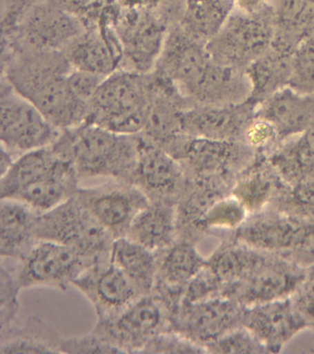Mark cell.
<instances>
[{"instance_id": "44dd1931", "label": "cell", "mask_w": 314, "mask_h": 354, "mask_svg": "<svg viewBox=\"0 0 314 354\" xmlns=\"http://www.w3.org/2000/svg\"><path fill=\"white\" fill-rule=\"evenodd\" d=\"M256 115L274 126L280 144L313 126L314 94L299 93L291 87L281 88L257 105Z\"/></svg>"}, {"instance_id": "d4e9b609", "label": "cell", "mask_w": 314, "mask_h": 354, "mask_svg": "<svg viewBox=\"0 0 314 354\" xmlns=\"http://www.w3.org/2000/svg\"><path fill=\"white\" fill-rule=\"evenodd\" d=\"M245 328L266 347H280L305 325L304 318L288 301L279 300L253 306L242 317Z\"/></svg>"}, {"instance_id": "ac0fdd59", "label": "cell", "mask_w": 314, "mask_h": 354, "mask_svg": "<svg viewBox=\"0 0 314 354\" xmlns=\"http://www.w3.org/2000/svg\"><path fill=\"white\" fill-rule=\"evenodd\" d=\"M239 318L242 317H239L233 301L213 297L178 307L172 315V329L206 348L214 340L235 328L234 325Z\"/></svg>"}, {"instance_id": "bcb514c9", "label": "cell", "mask_w": 314, "mask_h": 354, "mask_svg": "<svg viewBox=\"0 0 314 354\" xmlns=\"http://www.w3.org/2000/svg\"><path fill=\"white\" fill-rule=\"evenodd\" d=\"M236 10L245 13L258 12L268 5V0H230Z\"/></svg>"}, {"instance_id": "3957f363", "label": "cell", "mask_w": 314, "mask_h": 354, "mask_svg": "<svg viewBox=\"0 0 314 354\" xmlns=\"http://www.w3.org/2000/svg\"><path fill=\"white\" fill-rule=\"evenodd\" d=\"M150 99V72L118 69L101 82L90 102L86 122L119 134H140L147 121Z\"/></svg>"}, {"instance_id": "7a4b0ae2", "label": "cell", "mask_w": 314, "mask_h": 354, "mask_svg": "<svg viewBox=\"0 0 314 354\" xmlns=\"http://www.w3.org/2000/svg\"><path fill=\"white\" fill-rule=\"evenodd\" d=\"M75 168L79 180L106 178L130 183L137 155V135H124L85 122L62 130L51 146Z\"/></svg>"}, {"instance_id": "1f68e13d", "label": "cell", "mask_w": 314, "mask_h": 354, "mask_svg": "<svg viewBox=\"0 0 314 354\" xmlns=\"http://www.w3.org/2000/svg\"><path fill=\"white\" fill-rule=\"evenodd\" d=\"M59 155L50 147L18 156L0 180V198H13L48 170Z\"/></svg>"}, {"instance_id": "9c48e42d", "label": "cell", "mask_w": 314, "mask_h": 354, "mask_svg": "<svg viewBox=\"0 0 314 354\" xmlns=\"http://www.w3.org/2000/svg\"><path fill=\"white\" fill-rule=\"evenodd\" d=\"M62 130L57 129L37 107L1 80L0 138L12 155L53 145Z\"/></svg>"}, {"instance_id": "e575fe53", "label": "cell", "mask_w": 314, "mask_h": 354, "mask_svg": "<svg viewBox=\"0 0 314 354\" xmlns=\"http://www.w3.org/2000/svg\"><path fill=\"white\" fill-rule=\"evenodd\" d=\"M248 210L235 196H223L210 207L198 223V232L206 229H234L244 223Z\"/></svg>"}, {"instance_id": "52a82bcc", "label": "cell", "mask_w": 314, "mask_h": 354, "mask_svg": "<svg viewBox=\"0 0 314 354\" xmlns=\"http://www.w3.org/2000/svg\"><path fill=\"white\" fill-rule=\"evenodd\" d=\"M84 29L76 17L43 0L27 11L14 26L2 30V50L63 52Z\"/></svg>"}, {"instance_id": "f6af8a7d", "label": "cell", "mask_w": 314, "mask_h": 354, "mask_svg": "<svg viewBox=\"0 0 314 354\" xmlns=\"http://www.w3.org/2000/svg\"><path fill=\"white\" fill-rule=\"evenodd\" d=\"M291 187L293 188L292 198L295 199L297 206L303 212L314 216V178L305 180Z\"/></svg>"}, {"instance_id": "7dc6e473", "label": "cell", "mask_w": 314, "mask_h": 354, "mask_svg": "<svg viewBox=\"0 0 314 354\" xmlns=\"http://www.w3.org/2000/svg\"><path fill=\"white\" fill-rule=\"evenodd\" d=\"M14 159H13V155L8 151L6 149L1 147V160H0V169H1V176H3L5 173L10 168L12 165Z\"/></svg>"}, {"instance_id": "d6986e66", "label": "cell", "mask_w": 314, "mask_h": 354, "mask_svg": "<svg viewBox=\"0 0 314 354\" xmlns=\"http://www.w3.org/2000/svg\"><path fill=\"white\" fill-rule=\"evenodd\" d=\"M63 53L74 69L103 77L120 69L123 58L112 24L85 28Z\"/></svg>"}, {"instance_id": "ab89813d", "label": "cell", "mask_w": 314, "mask_h": 354, "mask_svg": "<svg viewBox=\"0 0 314 354\" xmlns=\"http://www.w3.org/2000/svg\"><path fill=\"white\" fill-rule=\"evenodd\" d=\"M208 353L206 348L197 343L169 329L153 337L141 353Z\"/></svg>"}, {"instance_id": "2e32d148", "label": "cell", "mask_w": 314, "mask_h": 354, "mask_svg": "<svg viewBox=\"0 0 314 354\" xmlns=\"http://www.w3.org/2000/svg\"><path fill=\"white\" fill-rule=\"evenodd\" d=\"M150 104L144 129L140 134L168 151L184 136L181 116L187 108L195 104L166 77L154 71L150 72Z\"/></svg>"}, {"instance_id": "60d3db41", "label": "cell", "mask_w": 314, "mask_h": 354, "mask_svg": "<svg viewBox=\"0 0 314 354\" xmlns=\"http://www.w3.org/2000/svg\"><path fill=\"white\" fill-rule=\"evenodd\" d=\"M118 2L153 13L170 27H175L180 24L186 0H118Z\"/></svg>"}, {"instance_id": "8d00e7d4", "label": "cell", "mask_w": 314, "mask_h": 354, "mask_svg": "<svg viewBox=\"0 0 314 354\" xmlns=\"http://www.w3.org/2000/svg\"><path fill=\"white\" fill-rule=\"evenodd\" d=\"M266 348V346L246 328L244 330L242 329H231L206 346L208 351L228 353H264V351H267Z\"/></svg>"}, {"instance_id": "4316f807", "label": "cell", "mask_w": 314, "mask_h": 354, "mask_svg": "<svg viewBox=\"0 0 314 354\" xmlns=\"http://www.w3.org/2000/svg\"><path fill=\"white\" fill-rule=\"evenodd\" d=\"M62 339L51 324L29 317L1 328L0 353H61Z\"/></svg>"}, {"instance_id": "7c38bea8", "label": "cell", "mask_w": 314, "mask_h": 354, "mask_svg": "<svg viewBox=\"0 0 314 354\" xmlns=\"http://www.w3.org/2000/svg\"><path fill=\"white\" fill-rule=\"evenodd\" d=\"M76 196L115 240L126 237L137 213L150 202L134 185L115 180L96 187H79Z\"/></svg>"}, {"instance_id": "4fadbf2b", "label": "cell", "mask_w": 314, "mask_h": 354, "mask_svg": "<svg viewBox=\"0 0 314 354\" xmlns=\"http://www.w3.org/2000/svg\"><path fill=\"white\" fill-rule=\"evenodd\" d=\"M139 155L132 185L150 201L177 203L187 177L180 162L161 147L137 134Z\"/></svg>"}, {"instance_id": "ffe728a7", "label": "cell", "mask_w": 314, "mask_h": 354, "mask_svg": "<svg viewBox=\"0 0 314 354\" xmlns=\"http://www.w3.org/2000/svg\"><path fill=\"white\" fill-rule=\"evenodd\" d=\"M157 257L158 271L154 292L166 301L173 314L180 303L184 287L203 270L206 261L193 241L181 237L157 253Z\"/></svg>"}, {"instance_id": "836d02e7", "label": "cell", "mask_w": 314, "mask_h": 354, "mask_svg": "<svg viewBox=\"0 0 314 354\" xmlns=\"http://www.w3.org/2000/svg\"><path fill=\"white\" fill-rule=\"evenodd\" d=\"M76 17L84 28L114 22L118 0H48Z\"/></svg>"}, {"instance_id": "5bb4252c", "label": "cell", "mask_w": 314, "mask_h": 354, "mask_svg": "<svg viewBox=\"0 0 314 354\" xmlns=\"http://www.w3.org/2000/svg\"><path fill=\"white\" fill-rule=\"evenodd\" d=\"M75 286L92 304L98 321L112 319L143 296L117 266L107 259L79 276Z\"/></svg>"}, {"instance_id": "5b68a950", "label": "cell", "mask_w": 314, "mask_h": 354, "mask_svg": "<svg viewBox=\"0 0 314 354\" xmlns=\"http://www.w3.org/2000/svg\"><path fill=\"white\" fill-rule=\"evenodd\" d=\"M37 240L53 241L96 262L110 259L115 239L92 218L77 196L42 213L35 227Z\"/></svg>"}, {"instance_id": "f35d334b", "label": "cell", "mask_w": 314, "mask_h": 354, "mask_svg": "<svg viewBox=\"0 0 314 354\" xmlns=\"http://www.w3.org/2000/svg\"><path fill=\"white\" fill-rule=\"evenodd\" d=\"M256 154L269 155L278 145L277 130L266 119L255 115L248 124L242 138Z\"/></svg>"}, {"instance_id": "d590c367", "label": "cell", "mask_w": 314, "mask_h": 354, "mask_svg": "<svg viewBox=\"0 0 314 354\" xmlns=\"http://www.w3.org/2000/svg\"><path fill=\"white\" fill-rule=\"evenodd\" d=\"M288 87L299 93L314 94V39H305L295 50Z\"/></svg>"}, {"instance_id": "30bf717a", "label": "cell", "mask_w": 314, "mask_h": 354, "mask_svg": "<svg viewBox=\"0 0 314 354\" xmlns=\"http://www.w3.org/2000/svg\"><path fill=\"white\" fill-rule=\"evenodd\" d=\"M114 28L122 48L120 68L150 73L173 27L153 13L118 2Z\"/></svg>"}, {"instance_id": "8992f818", "label": "cell", "mask_w": 314, "mask_h": 354, "mask_svg": "<svg viewBox=\"0 0 314 354\" xmlns=\"http://www.w3.org/2000/svg\"><path fill=\"white\" fill-rule=\"evenodd\" d=\"M172 329V312L166 301L153 292L137 299L117 317L97 321L93 332L121 353H141L162 332Z\"/></svg>"}, {"instance_id": "7bdbcfd3", "label": "cell", "mask_w": 314, "mask_h": 354, "mask_svg": "<svg viewBox=\"0 0 314 354\" xmlns=\"http://www.w3.org/2000/svg\"><path fill=\"white\" fill-rule=\"evenodd\" d=\"M106 77L73 68L68 76V84L77 100L90 108V102Z\"/></svg>"}, {"instance_id": "ee69618b", "label": "cell", "mask_w": 314, "mask_h": 354, "mask_svg": "<svg viewBox=\"0 0 314 354\" xmlns=\"http://www.w3.org/2000/svg\"><path fill=\"white\" fill-rule=\"evenodd\" d=\"M43 0H3L1 30L9 29L17 24L19 19L32 7Z\"/></svg>"}, {"instance_id": "4dcf8cb0", "label": "cell", "mask_w": 314, "mask_h": 354, "mask_svg": "<svg viewBox=\"0 0 314 354\" xmlns=\"http://www.w3.org/2000/svg\"><path fill=\"white\" fill-rule=\"evenodd\" d=\"M297 277L280 267L264 265L260 270L242 281L235 282L239 286V301L253 306L279 300L291 292L297 283Z\"/></svg>"}, {"instance_id": "c3c4849f", "label": "cell", "mask_w": 314, "mask_h": 354, "mask_svg": "<svg viewBox=\"0 0 314 354\" xmlns=\"http://www.w3.org/2000/svg\"><path fill=\"white\" fill-rule=\"evenodd\" d=\"M308 38H313V39H314V29L313 30V32H311V35L310 36H308ZM306 39H307V38H306Z\"/></svg>"}, {"instance_id": "b9f144b4", "label": "cell", "mask_w": 314, "mask_h": 354, "mask_svg": "<svg viewBox=\"0 0 314 354\" xmlns=\"http://www.w3.org/2000/svg\"><path fill=\"white\" fill-rule=\"evenodd\" d=\"M60 351L61 353H121L93 331L82 337H63Z\"/></svg>"}, {"instance_id": "cb8c5ba5", "label": "cell", "mask_w": 314, "mask_h": 354, "mask_svg": "<svg viewBox=\"0 0 314 354\" xmlns=\"http://www.w3.org/2000/svg\"><path fill=\"white\" fill-rule=\"evenodd\" d=\"M40 213L23 202L2 198L0 204L1 259L18 261L38 242L35 227Z\"/></svg>"}, {"instance_id": "e0dca14e", "label": "cell", "mask_w": 314, "mask_h": 354, "mask_svg": "<svg viewBox=\"0 0 314 354\" xmlns=\"http://www.w3.org/2000/svg\"><path fill=\"white\" fill-rule=\"evenodd\" d=\"M257 104L250 100L230 105H192L181 116L184 135L216 140H242L256 115Z\"/></svg>"}, {"instance_id": "6da1fadb", "label": "cell", "mask_w": 314, "mask_h": 354, "mask_svg": "<svg viewBox=\"0 0 314 354\" xmlns=\"http://www.w3.org/2000/svg\"><path fill=\"white\" fill-rule=\"evenodd\" d=\"M2 79L32 102L57 129L85 123L89 106L73 95L68 76L73 68L61 51L3 50Z\"/></svg>"}, {"instance_id": "83f0119b", "label": "cell", "mask_w": 314, "mask_h": 354, "mask_svg": "<svg viewBox=\"0 0 314 354\" xmlns=\"http://www.w3.org/2000/svg\"><path fill=\"white\" fill-rule=\"evenodd\" d=\"M310 227L285 217L258 218L242 228L239 239L263 250H283L293 248L311 236Z\"/></svg>"}, {"instance_id": "74e56055", "label": "cell", "mask_w": 314, "mask_h": 354, "mask_svg": "<svg viewBox=\"0 0 314 354\" xmlns=\"http://www.w3.org/2000/svg\"><path fill=\"white\" fill-rule=\"evenodd\" d=\"M0 279V325L1 328H5L18 320L19 292L21 289L13 271L2 262Z\"/></svg>"}, {"instance_id": "7402d4cb", "label": "cell", "mask_w": 314, "mask_h": 354, "mask_svg": "<svg viewBox=\"0 0 314 354\" xmlns=\"http://www.w3.org/2000/svg\"><path fill=\"white\" fill-rule=\"evenodd\" d=\"M79 181L73 165L59 156L48 170L12 199L23 202L42 214L75 196L81 187Z\"/></svg>"}, {"instance_id": "ba28073f", "label": "cell", "mask_w": 314, "mask_h": 354, "mask_svg": "<svg viewBox=\"0 0 314 354\" xmlns=\"http://www.w3.org/2000/svg\"><path fill=\"white\" fill-rule=\"evenodd\" d=\"M16 262L15 267L8 263L7 266L21 290L48 287L60 290H67L88 268L98 263L70 246L46 240L38 241L26 257Z\"/></svg>"}, {"instance_id": "f1b7e54d", "label": "cell", "mask_w": 314, "mask_h": 354, "mask_svg": "<svg viewBox=\"0 0 314 354\" xmlns=\"http://www.w3.org/2000/svg\"><path fill=\"white\" fill-rule=\"evenodd\" d=\"M110 260L128 277L142 295L154 292L158 271L155 252L128 238L121 237L112 242Z\"/></svg>"}, {"instance_id": "603a6c76", "label": "cell", "mask_w": 314, "mask_h": 354, "mask_svg": "<svg viewBox=\"0 0 314 354\" xmlns=\"http://www.w3.org/2000/svg\"><path fill=\"white\" fill-rule=\"evenodd\" d=\"M297 47L277 37L269 48L245 71L251 83V102L256 104L288 87Z\"/></svg>"}, {"instance_id": "d6a6232c", "label": "cell", "mask_w": 314, "mask_h": 354, "mask_svg": "<svg viewBox=\"0 0 314 354\" xmlns=\"http://www.w3.org/2000/svg\"><path fill=\"white\" fill-rule=\"evenodd\" d=\"M266 259L244 248H224L206 261V267L220 282L242 281L266 265Z\"/></svg>"}, {"instance_id": "484cf974", "label": "cell", "mask_w": 314, "mask_h": 354, "mask_svg": "<svg viewBox=\"0 0 314 354\" xmlns=\"http://www.w3.org/2000/svg\"><path fill=\"white\" fill-rule=\"evenodd\" d=\"M177 235L175 204L150 201L137 213L126 237L159 253L169 248Z\"/></svg>"}, {"instance_id": "9a60e30c", "label": "cell", "mask_w": 314, "mask_h": 354, "mask_svg": "<svg viewBox=\"0 0 314 354\" xmlns=\"http://www.w3.org/2000/svg\"><path fill=\"white\" fill-rule=\"evenodd\" d=\"M195 105H230L246 101L251 83L244 71L220 65L212 58L178 87Z\"/></svg>"}, {"instance_id": "f546056e", "label": "cell", "mask_w": 314, "mask_h": 354, "mask_svg": "<svg viewBox=\"0 0 314 354\" xmlns=\"http://www.w3.org/2000/svg\"><path fill=\"white\" fill-rule=\"evenodd\" d=\"M234 10L230 0H186L179 26L206 44L220 32Z\"/></svg>"}, {"instance_id": "8fae6325", "label": "cell", "mask_w": 314, "mask_h": 354, "mask_svg": "<svg viewBox=\"0 0 314 354\" xmlns=\"http://www.w3.org/2000/svg\"><path fill=\"white\" fill-rule=\"evenodd\" d=\"M186 174L238 178L256 153L242 140H216L184 136L169 149Z\"/></svg>"}, {"instance_id": "277c9868", "label": "cell", "mask_w": 314, "mask_h": 354, "mask_svg": "<svg viewBox=\"0 0 314 354\" xmlns=\"http://www.w3.org/2000/svg\"><path fill=\"white\" fill-rule=\"evenodd\" d=\"M275 35L274 14L269 4L255 13L234 10L206 48L215 62L245 72L266 52Z\"/></svg>"}]
</instances>
